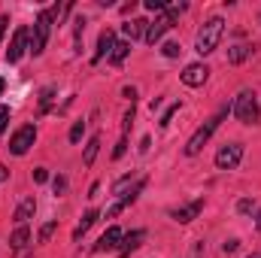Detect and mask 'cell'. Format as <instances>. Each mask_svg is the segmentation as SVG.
<instances>
[{"mask_svg": "<svg viewBox=\"0 0 261 258\" xmlns=\"http://www.w3.org/2000/svg\"><path fill=\"white\" fill-rule=\"evenodd\" d=\"M222 34H225V21L222 18H210L200 31H197V52L200 55H210V52H216V46H219V40H222Z\"/></svg>", "mask_w": 261, "mask_h": 258, "instance_id": "obj_1", "label": "cell"}, {"mask_svg": "<svg viewBox=\"0 0 261 258\" xmlns=\"http://www.w3.org/2000/svg\"><path fill=\"white\" fill-rule=\"evenodd\" d=\"M52 18H55V9H43L37 15V24H34V37H31V52L34 55H43L46 43H49V31H52Z\"/></svg>", "mask_w": 261, "mask_h": 258, "instance_id": "obj_2", "label": "cell"}, {"mask_svg": "<svg viewBox=\"0 0 261 258\" xmlns=\"http://www.w3.org/2000/svg\"><path fill=\"white\" fill-rule=\"evenodd\" d=\"M234 116L243 122V125H255L261 119V110H258V100L252 91H240L237 100H234Z\"/></svg>", "mask_w": 261, "mask_h": 258, "instance_id": "obj_3", "label": "cell"}, {"mask_svg": "<svg viewBox=\"0 0 261 258\" xmlns=\"http://www.w3.org/2000/svg\"><path fill=\"white\" fill-rule=\"evenodd\" d=\"M225 116H228V110H219V113H216V116H213L203 128H197V134L189 140V143H186V155H197V152L203 149V143H206V140L216 134V128L222 125V119H225Z\"/></svg>", "mask_w": 261, "mask_h": 258, "instance_id": "obj_4", "label": "cell"}, {"mask_svg": "<svg viewBox=\"0 0 261 258\" xmlns=\"http://www.w3.org/2000/svg\"><path fill=\"white\" fill-rule=\"evenodd\" d=\"M34 140H37L34 125H21V128L12 134V140H9V152H12V155H24V152L34 146Z\"/></svg>", "mask_w": 261, "mask_h": 258, "instance_id": "obj_5", "label": "cell"}, {"mask_svg": "<svg viewBox=\"0 0 261 258\" xmlns=\"http://www.w3.org/2000/svg\"><path fill=\"white\" fill-rule=\"evenodd\" d=\"M240 158H243V146H240V143H228V146L219 149V155H216V167H222V170H234V167L240 164Z\"/></svg>", "mask_w": 261, "mask_h": 258, "instance_id": "obj_6", "label": "cell"}, {"mask_svg": "<svg viewBox=\"0 0 261 258\" xmlns=\"http://www.w3.org/2000/svg\"><path fill=\"white\" fill-rule=\"evenodd\" d=\"M173 21H176V9H167V15L155 18V21L146 28V43H158V40L164 37V31L173 28Z\"/></svg>", "mask_w": 261, "mask_h": 258, "instance_id": "obj_7", "label": "cell"}, {"mask_svg": "<svg viewBox=\"0 0 261 258\" xmlns=\"http://www.w3.org/2000/svg\"><path fill=\"white\" fill-rule=\"evenodd\" d=\"M28 28H18L15 31V37H12V43H9V49H6V61H18L24 52H28Z\"/></svg>", "mask_w": 261, "mask_h": 258, "instance_id": "obj_8", "label": "cell"}, {"mask_svg": "<svg viewBox=\"0 0 261 258\" xmlns=\"http://www.w3.org/2000/svg\"><path fill=\"white\" fill-rule=\"evenodd\" d=\"M206 76H210L206 64H189L186 70H182V82H186V85H192V88L203 85V82H206Z\"/></svg>", "mask_w": 261, "mask_h": 258, "instance_id": "obj_9", "label": "cell"}, {"mask_svg": "<svg viewBox=\"0 0 261 258\" xmlns=\"http://www.w3.org/2000/svg\"><path fill=\"white\" fill-rule=\"evenodd\" d=\"M122 237H125V234H122V228H107V234L97 240V246H94V249H97V252L119 249V246H122Z\"/></svg>", "mask_w": 261, "mask_h": 258, "instance_id": "obj_10", "label": "cell"}, {"mask_svg": "<svg viewBox=\"0 0 261 258\" xmlns=\"http://www.w3.org/2000/svg\"><path fill=\"white\" fill-rule=\"evenodd\" d=\"M113 46H116V34L107 28V31H100V37H97V55H94V61H100L103 55H110L113 52Z\"/></svg>", "mask_w": 261, "mask_h": 258, "instance_id": "obj_11", "label": "cell"}, {"mask_svg": "<svg viewBox=\"0 0 261 258\" xmlns=\"http://www.w3.org/2000/svg\"><path fill=\"white\" fill-rule=\"evenodd\" d=\"M143 240H146V231H130V234H125V237H122V246H119L122 255H130L134 249H140Z\"/></svg>", "mask_w": 261, "mask_h": 258, "instance_id": "obj_12", "label": "cell"}, {"mask_svg": "<svg viewBox=\"0 0 261 258\" xmlns=\"http://www.w3.org/2000/svg\"><path fill=\"white\" fill-rule=\"evenodd\" d=\"M200 210H203V200H195V203H189V207H179V210H173L170 216H173L176 222H192Z\"/></svg>", "mask_w": 261, "mask_h": 258, "instance_id": "obj_13", "label": "cell"}, {"mask_svg": "<svg viewBox=\"0 0 261 258\" xmlns=\"http://www.w3.org/2000/svg\"><path fill=\"white\" fill-rule=\"evenodd\" d=\"M146 28H149L146 18H134L125 24V34H128V40H137V37H146Z\"/></svg>", "mask_w": 261, "mask_h": 258, "instance_id": "obj_14", "label": "cell"}, {"mask_svg": "<svg viewBox=\"0 0 261 258\" xmlns=\"http://www.w3.org/2000/svg\"><path fill=\"white\" fill-rule=\"evenodd\" d=\"M34 210H37V203H34V197H28V200H24V203H21V207L15 210V216H12V219H15L18 225H24V222H28V219L34 216Z\"/></svg>", "mask_w": 261, "mask_h": 258, "instance_id": "obj_15", "label": "cell"}, {"mask_svg": "<svg viewBox=\"0 0 261 258\" xmlns=\"http://www.w3.org/2000/svg\"><path fill=\"white\" fill-rule=\"evenodd\" d=\"M94 222H97V213H94V210H88V213L82 216V222L76 225V231H73V240H79V237H82V234H85V231L94 225Z\"/></svg>", "mask_w": 261, "mask_h": 258, "instance_id": "obj_16", "label": "cell"}, {"mask_svg": "<svg viewBox=\"0 0 261 258\" xmlns=\"http://www.w3.org/2000/svg\"><path fill=\"white\" fill-rule=\"evenodd\" d=\"M128 52H130V43H128V40H122V43H116V46H113L110 61H113V64H122V61L128 58Z\"/></svg>", "mask_w": 261, "mask_h": 258, "instance_id": "obj_17", "label": "cell"}, {"mask_svg": "<svg viewBox=\"0 0 261 258\" xmlns=\"http://www.w3.org/2000/svg\"><path fill=\"white\" fill-rule=\"evenodd\" d=\"M28 240H31V234H28V228H24V225H18V228H15V234L9 237L12 249H24V246H28Z\"/></svg>", "mask_w": 261, "mask_h": 258, "instance_id": "obj_18", "label": "cell"}, {"mask_svg": "<svg viewBox=\"0 0 261 258\" xmlns=\"http://www.w3.org/2000/svg\"><path fill=\"white\" fill-rule=\"evenodd\" d=\"M97 149H100V137H91L88 140V146H85V164H94V158H97Z\"/></svg>", "mask_w": 261, "mask_h": 258, "instance_id": "obj_19", "label": "cell"}, {"mask_svg": "<svg viewBox=\"0 0 261 258\" xmlns=\"http://www.w3.org/2000/svg\"><path fill=\"white\" fill-rule=\"evenodd\" d=\"M246 55H249V46H234L228 58H231V64H240V61H243Z\"/></svg>", "mask_w": 261, "mask_h": 258, "instance_id": "obj_20", "label": "cell"}, {"mask_svg": "<svg viewBox=\"0 0 261 258\" xmlns=\"http://www.w3.org/2000/svg\"><path fill=\"white\" fill-rule=\"evenodd\" d=\"M82 131H85V122H76V125L70 128V143H79V140H82Z\"/></svg>", "mask_w": 261, "mask_h": 258, "instance_id": "obj_21", "label": "cell"}, {"mask_svg": "<svg viewBox=\"0 0 261 258\" xmlns=\"http://www.w3.org/2000/svg\"><path fill=\"white\" fill-rule=\"evenodd\" d=\"M161 52H164L167 58H176V55L182 52V46H179V43H164V49H161Z\"/></svg>", "mask_w": 261, "mask_h": 258, "instance_id": "obj_22", "label": "cell"}, {"mask_svg": "<svg viewBox=\"0 0 261 258\" xmlns=\"http://www.w3.org/2000/svg\"><path fill=\"white\" fill-rule=\"evenodd\" d=\"M125 149H128V140L122 137V140L116 143V149H113V158H122V155H125Z\"/></svg>", "mask_w": 261, "mask_h": 258, "instance_id": "obj_23", "label": "cell"}, {"mask_svg": "<svg viewBox=\"0 0 261 258\" xmlns=\"http://www.w3.org/2000/svg\"><path fill=\"white\" fill-rule=\"evenodd\" d=\"M6 122H9V107H0V134L6 131Z\"/></svg>", "mask_w": 261, "mask_h": 258, "instance_id": "obj_24", "label": "cell"}, {"mask_svg": "<svg viewBox=\"0 0 261 258\" xmlns=\"http://www.w3.org/2000/svg\"><path fill=\"white\" fill-rule=\"evenodd\" d=\"M146 9H155V12H161V9H167V6H164V0H146Z\"/></svg>", "mask_w": 261, "mask_h": 258, "instance_id": "obj_25", "label": "cell"}, {"mask_svg": "<svg viewBox=\"0 0 261 258\" xmlns=\"http://www.w3.org/2000/svg\"><path fill=\"white\" fill-rule=\"evenodd\" d=\"M34 179H37V183H46V179H49L46 167H37V170H34Z\"/></svg>", "mask_w": 261, "mask_h": 258, "instance_id": "obj_26", "label": "cell"}, {"mask_svg": "<svg viewBox=\"0 0 261 258\" xmlns=\"http://www.w3.org/2000/svg\"><path fill=\"white\" fill-rule=\"evenodd\" d=\"M52 231H55V225H52V222H49V225H46V228H43V231H40V240H49V237H52Z\"/></svg>", "mask_w": 261, "mask_h": 258, "instance_id": "obj_27", "label": "cell"}, {"mask_svg": "<svg viewBox=\"0 0 261 258\" xmlns=\"http://www.w3.org/2000/svg\"><path fill=\"white\" fill-rule=\"evenodd\" d=\"M240 210L249 213V210H255V203H252V200H240Z\"/></svg>", "mask_w": 261, "mask_h": 258, "instance_id": "obj_28", "label": "cell"}, {"mask_svg": "<svg viewBox=\"0 0 261 258\" xmlns=\"http://www.w3.org/2000/svg\"><path fill=\"white\" fill-rule=\"evenodd\" d=\"M3 34H6V18L0 15V40H3Z\"/></svg>", "mask_w": 261, "mask_h": 258, "instance_id": "obj_29", "label": "cell"}, {"mask_svg": "<svg viewBox=\"0 0 261 258\" xmlns=\"http://www.w3.org/2000/svg\"><path fill=\"white\" fill-rule=\"evenodd\" d=\"M3 179H6V167L0 164V183H3Z\"/></svg>", "mask_w": 261, "mask_h": 258, "instance_id": "obj_30", "label": "cell"}, {"mask_svg": "<svg viewBox=\"0 0 261 258\" xmlns=\"http://www.w3.org/2000/svg\"><path fill=\"white\" fill-rule=\"evenodd\" d=\"M3 88H6V82H3V79H0V94H3Z\"/></svg>", "mask_w": 261, "mask_h": 258, "instance_id": "obj_31", "label": "cell"}, {"mask_svg": "<svg viewBox=\"0 0 261 258\" xmlns=\"http://www.w3.org/2000/svg\"><path fill=\"white\" fill-rule=\"evenodd\" d=\"M249 258H261V252H252V255H249Z\"/></svg>", "mask_w": 261, "mask_h": 258, "instance_id": "obj_32", "label": "cell"}, {"mask_svg": "<svg viewBox=\"0 0 261 258\" xmlns=\"http://www.w3.org/2000/svg\"><path fill=\"white\" fill-rule=\"evenodd\" d=\"M258 228H261V219H258Z\"/></svg>", "mask_w": 261, "mask_h": 258, "instance_id": "obj_33", "label": "cell"}]
</instances>
